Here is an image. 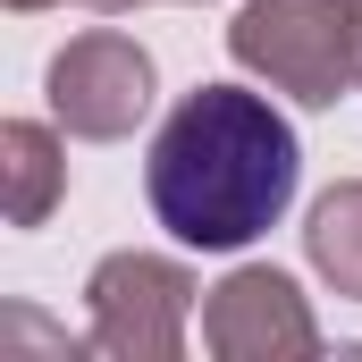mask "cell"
<instances>
[{
	"label": "cell",
	"instance_id": "1",
	"mask_svg": "<svg viewBox=\"0 0 362 362\" xmlns=\"http://www.w3.org/2000/svg\"><path fill=\"white\" fill-rule=\"evenodd\" d=\"M295 127L245 85H194L160 118L144 160L152 219L194 253H245L253 236H270L295 202Z\"/></svg>",
	"mask_w": 362,
	"mask_h": 362
},
{
	"label": "cell",
	"instance_id": "2",
	"mask_svg": "<svg viewBox=\"0 0 362 362\" xmlns=\"http://www.w3.org/2000/svg\"><path fill=\"white\" fill-rule=\"evenodd\" d=\"M354 42L362 0H245L228 25V59L303 110H329L337 93H354Z\"/></svg>",
	"mask_w": 362,
	"mask_h": 362
},
{
	"label": "cell",
	"instance_id": "3",
	"mask_svg": "<svg viewBox=\"0 0 362 362\" xmlns=\"http://www.w3.org/2000/svg\"><path fill=\"white\" fill-rule=\"evenodd\" d=\"M85 312H93V354L177 362L185 320H194V278L169 253H110L85 278Z\"/></svg>",
	"mask_w": 362,
	"mask_h": 362
},
{
	"label": "cell",
	"instance_id": "4",
	"mask_svg": "<svg viewBox=\"0 0 362 362\" xmlns=\"http://www.w3.org/2000/svg\"><path fill=\"white\" fill-rule=\"evenodd\" d=\"M42 93H51V118H59L76 144H118V135H135L144 110H152V51H144L135 34L93 25V34H76V42L51 59Z\"/></svg>",
	"mask_w": 362,
	"mask_h": 362
},
{
	"label": "cell",
	"instance_id": "5",
	"mask_svg": "<svg viewBox=\"0 0 362 362\" xmlns=\"http://www.w3.org/2000/svg\"><path fill=\"white\" fill-rule=\"evenodd\" d=\"M202 346L219 362H312L320 354V320L303 303V286L270 262H245L211 286L202 303Z\"/></svg>",
	"mask_w": 362,
	"mask_h": 362
},
{
	"label": "cell",
	"instance_id": "6",
	"mask_svg": "<svg viewBox=\"0 0 362 362\" xmlns=\"http://www.w3.org/2000/svg\"><path fill=\"white\" fill-rule=\"evenodd\" d=\"M0 185H8V228H42L68 194V152L51 127L34 118H8L0 127Z\"/></svg>",
	"mask_w": 362,
	"mask_h": 362
},
{
	"label": "cell",
	"instance_id": "7",
	"mask_svg": "<svg viewBox=\"0 0 362 362\" xmlns=\"http://www.w3.org/2000/svg\"><path fill=\"white\" fill-rule=\"evenodd\" d=\"M303 253H312V270L329 278L346 303H362V177H337L320 202H312Z\"/></svg>",
	"mask_w": 362,
	"mask_h": 362
},
{
	"label": "cell",
	"instance_id": "8",
	"mask_svg": "<svg viewBox=\"0 0 362 362\" xmlns=\"http://www.w3.org/2000/svg\"><path fill=\"white\" fill-rule=\"evenodd\" d=\"M85 8H101V17H118V8H144V0H85Z\"/></svg>",
	"mask_w": 362,
	"mask_h": 362
},
{
	"label": "cell",
	"instance_id": "9",
	"mask_svg": "<svg viewBox=\"0 0 362 362\" xmlns=\"http://www.w3.org/2000/svg\"><path fill=\"white\" fill-rule=\"evenodd\" d=\"M8 8H17V17H34V8H59V0H8Z\"/></svg>",
	"mask_w": 362,
	"mask_h": 362
},
{
	"label": "cell",
	"instance_id": "10",
	"mask_svg": "<svg viewBox=\"0 0 362 362\" xmlns=\"http://www.w3.org/2000/svg\"><path fill=\"white\" fill-rule=\"evenodd\" d=\"M354 93H362V42H354Z\"/></svg>",
	"mask_w": 362,
	"mask_h": 362
}]
</instances>
